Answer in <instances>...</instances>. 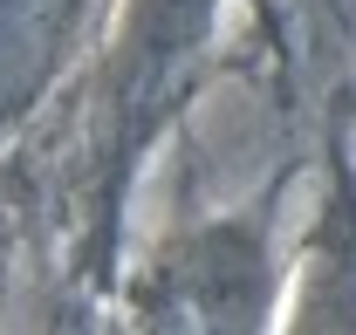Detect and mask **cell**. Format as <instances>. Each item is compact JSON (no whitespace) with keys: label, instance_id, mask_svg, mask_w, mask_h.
Wrapping results in <instances>:
<instances>
[{"label":"cell","instance_id":"6da1fadb","mask_svg":"<svg viewBox=\"0 0 356 335\" xmlns=\"http://www.w3.org/2000/svg\"><path fill=\"white\" fill-rule=\"evenodd\" d=\"M83 0H0V124L35 103Z\"/></svg>","mask_w":356,"mask_h":335}]
</instances>
